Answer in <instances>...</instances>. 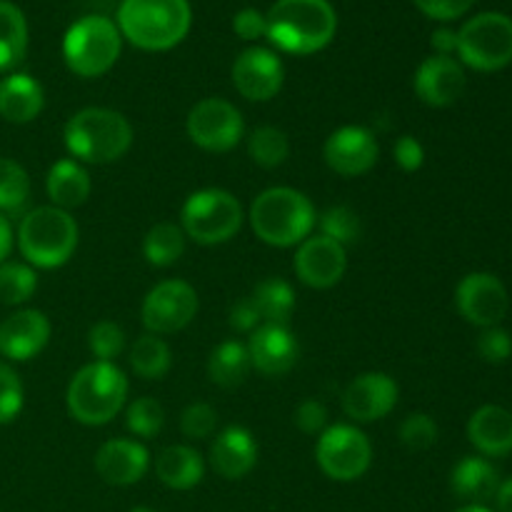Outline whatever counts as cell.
Listing matches in <instances>:
<instances>
[{
  "mask_svg": "<svg viewBox=\"0 0 512 512\" xmlns=\"http://www.w3.org/2000/svg\"><path fill=\"white\" fill-rule=\"evenodd\" d=\"M265 20L270 43L293 55L318 53L338 30V15L328 0H278Z\"/></svg>",
  "mask_w": 512,
  "mask_h": 512,
  "instance_id": "6da1fadb",
  "label": "cell"
},
{
  "mask_svg": "<svg viewBox=\"0 0 512 512\" xmlns=\"http://www.w3.org/2000/svg\"><path fill=\"white\" fill-rule=\"evenodd\" d=\"M63 138L73 160L108 165L128 153L133 145V128L118 110L85 108L65 123Z\"/></svg>",
  "mask_w": 512,
  "mask_h": 512,
  "instance_id": "7a4b0ae2",
  "label": "cell"
},
{
  "mask_svg": "<svg viewBox=\"0 0 512 512\" xmlns=\"http://www.w3.org/2000/svg\"><path fill=\"white\" fill-rule=\"evenodd\" d=\"M188 0H123L118 10V30L140 50H170L188 35Z\"/></svg>",
  "mask_w": 512,
  "mask_h": 512,
  "instance_id": "3957f363",
  "label": "cell"
},
{
  "mask_svg": "<svg viewBox=\"0 0 512 512\" xmlns=\"http://www.w3.org/2000/svg\"><path fill=\"white\" fill-rule=\"evenodd\" d=\"M318 215L308 195L293 188H270L250 205V225L265 245L293 248L310 238Z\"/></svg>",
  "mask_w": 512,
  "mask_h": 512,
  "instance_id": "277c9868",
  "label": "cell"
},
{
  "mask_svg": "<svg viewBox=\"0 0 512 512\" xmlns=\"http://www.w3.org/2000/svg\"><path fill=\"white\" fill-rule=\"evenodd\" d=\"M125 398H128V378L123 370L115 363L95 360L70 380L65 403L78 423L98 428L110 423L123 410Z\"/></svg>",
  "mask_w": 512,
  "mask_h": 512,
  "instance_id": "5b68a950",
  "label": "cell"
},
{
  "mask_svg": "<svg viewBox=\"0 0 512 512\" xmlns=\"http://www.w3.org/2000/svg\"><path fill=\"white\" fill-rule=\"evenodd\" d=\"M18 248L35 268H60L73 258L78 248V223L68 210H60L55 205L30 210L20 220Z\"/></svg>",
  "mask_w": 512,
  "mask_h": 512,
  "instance_id": "8992f818",
  "label": "cell"
},
{
  "mask_svg": "<svg viewBox=\"0 0 512 512\" xmlns=\"http://www.w3.org/2000/svg\"><path fill=\"white\" fill-rule=\"evenodd\" d=\"M65 65L80 78L105 75L120 58V30L103 15H85L63 38Z\"/></svg>",
  "mask_w": 512,
  "mask_h": 512,
  "instance_id": "52a82bcc",
  "label": "cell"
},
{
  "mask_svg": "<svg viewBox=\"0 0 512 512\" xmlns=\"http://www.w3.org/2000/svg\"><path fill=\"white\" fill-rule=\"evenodd\" d=\"M243 225V205L233 193L220 188H205L190 195L180 210V228L185 238L200 245H223Z\"/></svg>",
  "mask_w": 512,
  "mask_h": 512,
  "instance_id": "ba28073f",
  "label": "cell"
},
{
  "mask_svg": "<svg viewBox=\"0 0 512 512\" xmlns=\"http://www.w3.org/2000/svg\"><path fill=\"white\" fill-rule=\"evenodd\" d=\"M458 55L465 65L483 73L512 63V18L480 13L458 30Z\"/></svg>",
  "mask_w": 512,
  "mask_h": 512,
  "instance_id": "9c48e42d",
  "label": "cell"
},
{
  "mask_svg": "<svg viewBox=\"0 0 512 512\" xmlns=\"http://www.w3.org/2000/svg\"><path fill=\"white\" fill-rule=\"evenodd\" d=\"M315 460L330 480L353 483L368 473L373 463V445L355 425H333L320 433Z\"/></svg>",
  "mask_w": 512,
  "mask_h": 512,
  "instance_id": "30bf717a",
  "label": "cell"
},
{
  "mask_svg": "<svg viewBox=\"0 0 512 512\" xmlns=\"http://www.w3.org/2000/svg\"><path fill=\"white\" fill-rule=\"evenodd\" d=\"M188 138L208 153H228L243 140L240 110L223 98H205L188 113Z\"/></svg>",
  "mask_w": 512,
  "mask_h": 512,
  "instance_id": "8fae6325",
  "label": "cell"
},
{
  "mask_svg": "<svg viewBox=\"0 0 512 512\" xmlns=\"http://www.w3.org/2000/svg\"><path fill=\"white\" fill-rule=\"evenodd\" d=\"M200 308L198 293L185 280H163L143 300V325L153 335H170L193 323Z\"/></svg>",
  "mask_w": 512,
  "mask_h": 512,
  "instance_id": "7c38bea8",
  "label": "cell"
},
{
  "mask_svg": "<svg viewBox=\"0 0 512 512\" xmlns=\"http://www.w3.org/2000/svg\"><path fill=\"white\" fill-rule=\"evenodd\" d=\"M460 315L478 328H495L508 315V290L493 273L465 275L455 290Z\"/></svg>",
  "mask_w": 512,
  "mask_h": 512,
  "instance_id": "4fadbf2b",
  "label": "cell"
},
{
  "mask_svg": "<svg viewBox=\"0 0 512 512\" xmlns=\"http://www.w3.org/2000/svg\"><path fill=\"white\" fill-rule=\"evenodd\" d=\"M325 163L343 178H358L370 173L378 163V140L363 125H343L325 140Z\"/></svg>",
  "mask_w": 512,
  "mask_h": 512,
  "instance_id": "5bb4252c",
  "label": "cell"
},
{
  "mask_svg": "<svg viewBox=\"0 0 512 512\" xmlns=\"http://www.w3.org/2000/svg\"><path fill=\"white\" fill-rule=\"evenodd\" d=\"M295 275L303 285L315 290H328L343 280L348 268V255L345 248L325 235H310L303 240L293 260Z\"/></svg>",
  "mask_w": 512,
  "mask_h": 512,
  "instance_id": "9a60e30c",
  "label": "cell"
},
{
  "mask_svg": "<svg viewBox=\"0 0 512 512\" xmlns=\"http://www.w3.org/2000/svg\"><path fill=\"white\" fill-rule=\"evenodd\" d=\"M285 68L278 55L268 48H248L233 63V85L245 100L265 103L280 93Z\"/></svg>",
  "mask_w": 512,
  "mask_h": 512,
  "instance_id": "2e32d148",
  "label": "cell"
},
{
  "mask_svg": "<svg viewBox=\"0 0 512 512\" xmlns=\"http://www.w3.org/2000/svg\"><path fill=\"white\" fill-rule=\"evenodd\" d=\"M400 388L388 373H363L345 388L343 410L355 423H375L398 405Z\"/></svg>",
  "mask_w": 512,
  "mask_h": 512,
  "instance_id": "e0dca14e",
  "label": "cell"
},
{
  "mask_svg": "<svg viewBox=\"0 0 512 512\" xmlns=\"http://www.w3.org/2000/svg\"><path fill=\"white\" fill-rule=\"evenodd\" d=\"M245 348H248L250 365L268 378H280V375L290 373L300 355L298 338L285 325H260L250 333Z\"/></svg>",
  "mask_w": 512,
  "mask_h": 512,
  "instance_id": "ac0fdd59",
  "label": "cell"
},
{
  "mask_svg": "<svg viewBox=\"0 0 512 512\" xmlns=\"http://www.w3.org/2000/svg\"><path fill=\"white\" fill-rule=\"evenodd\" d=\"M465 70L463 65L448 55H433L423 60L415 73V93L430 108H448L458 103L465 93Z\"/></svg>",
  "mask_w": 512,
  "mask_h": 512,
  "instance_id": "d6986e66",
  "label": "cell"
},
{
  "mask_svg": "<svg viewBox=\"0 0 512 512\" xmlns=\"http://www.w3.org/2000/svg\"><path fill=\"white\" fill-rule=\"evenodd\" d=\"M50 340V320L40 310H18L0 323V355L15 363L35 358Z\"/></svg>",
  "mask_w": 512,
  "mask_h": 512,
  "instance_id": "ffe728a7",
  "label": "cell"
},
{
  "mask_svg": "<svg viewBox=\"0 0 512 512\" xmlns=\"http://www.w3.org/2000/svg\"><path fill=\"white\" fill-rule=\"evenodd\" d=\"M150 455L143 443L128 438L108 440L95 455V470L100 478L115 488H128L135 485L148 473Z\"/></svg>",
  "mask_w": 512,
  "mask_h": 512,
  "instance_id": "44dd1931",
  "label": "cell"
},
{
  "mask_svg": "<svg viewBox=\"0 0 512 512\" xmlns=\"http://www.w3.org/2000/svg\"><path fill=\"white\" fill-rule=\"evenodd\" d=\"M258 463V443L253 433L240 425H230L215 438L210 448V465L225 480H240Z\"/></svg>",
  "mask_w": 512,
  "mask_h": 512,
  "instance_id": "7402d4cb",
  "label": "cell"
},
{
  "mask_svg": "<svg viewBox=\"0 0 512 512\" xmlns=\"http://www.w3.org/2000/svg\"><path fill=\"white\" fill-rule=\"evenodd\" d=\"M468 438L488 458H505L512 453V415L500 405L475 410L468 423Z\"/></svg>",
  "mask_w": 512,
  "mask_h": 512,
  "instance_id": "603a6c76",
  "label": "cell"
},
{
  "mask_svg": "<svg viewBox=\"0 0 512 512\" xmlns=\"http://www.w3.org/2000/svg\"><path fill=\"white\" fill-rule=\"evenodd\" d=\"M43 105V88L28 73H13L0 80V115L8 123H30V120L38 118Z\"/></svg>",
  "mask_w": 512,
  "mask_h": 512,
  "instance_id": "cb8c5ba5",
  "label": "cell"
},
{
  "mask_svg": "<svg viewBox=\"0 0 512 512\" xmlns=\"http://www.w3.org/2000/svg\"><path fill=\"white\" fill-rule=\"evenodd\" d=\"M450 488L470 505H485L500 488L498 470L485 458H463L450 475Z\"/></svg>",
  "mask_w": 512,
  "mask_h": 512,
  "instance_id": "d4e9b609",
  "label": "cell"
},
{
  "mask_svg": "<svg viewBox=\"0 0 512 512\" xmlns=\"http://www.w3.org/2000/svg\"><path fill=\"white\" fill-rule=\"evenodd\" d=\"M155 475L170 490H193L205 475L203 455L190 445H170L155 460Z\"/></svg>",
  "mask_w": 512,
  "mask_h": 512,
  "instance_id": "484cf974",
  "label": "cell"
},
{
  "mask_svg": "<svg viewBox=\"0 0 512 512\" xmlns=\"http://www.w3.org/2000/svg\"><path fill=\"white\" fill-rule=\"evenodd\" d=\"M45 185H48V198L60 210L80 208L90 198V190H93L88 170L73 158L58 160L48 170V183Z\"/></svg>",
  "mask_w": 512,
  "mask_h": 512,
  "instance_id": "4316f807",
  "label": "cell"
},
{
  "mask_svg": "<svg viewBox=\"0 0 512 512\" xmlns=\"http://www.w3.org/2000/svg\"><path fill=\"white\" fill-rule=\"evenodd\" d=\"M250 368H253V365H250L248 348H245L243 343H238V340H225V343H220L218 348L210 353L208 360L210 380L225 390H233L238 388V385H243Z\"/></svg>",
  "mask_w": 512,
  "mask_h": 512,
  "instance_id": "83f0119b",
  "label": "cell"
},
{
  "mask_svg": "<svg viewBox=\"0 0 512 512\" xmlns=\"http://www.w3.org/2000/svg\"><path fill=\"white\" fill-rule=\"evenodd\" d=\"M250 300L258 310L260 325H285L288 328L295 310V293L285 280H263V283H258L255 293L250 295Z\"/></svg>",
  "mask_w": 512,
  "mask_h": 512,
  "instance_id": "f1b7e54d",
  "label": "cell"
},
{
  "mask_svg": "<svg viewBox=\"0 0 512 512\" xmlns=\"http://www.w3.org/2000/svg\"><path fill=\"white\" fill-rule=\"evenodd\" d=\"M28 50V23L18 5L0 0V73L15 68Z\"/></svg>",
  "mask_w": 512,
  "mask_h": 512,
  "instance_id": "f546056e",
  "label": "cell"
},
{
  "mask_svg": "<svg viewBox=\"0 0 512 512\" xmlns=\"http://www.w3.org/2000/svg\"><path fill=\"white\" fill-rule=\"evenodd\" d=\"M185 253V233L175 223H158L145 233L143 255L153 268H170Z\"/></svg>",
  "mask_w": 512,
  "mask_h": 512,
  "instance_id": "4dcf8cb0",
  "label": "cell"
},
{
  "mask_svg": "<svg viewBox=\"0 0 512 512\" xmlns=\"http://www.w3.org/2000/svg\"><path fill=\"white\" fill-rule=\"evenodd\" d=\"M130 365H133L135 375H140L143 380H160L168 375L173 355L163 338L148 333L135 340L133 350H130Z\"/></svg>",
  "mask_w": 512,
  "mask_h": 512,
  "instance_id": "1f68e13d",
  "label": "cell"
},
{
  "mask_svg": "<svg viewBox=\"0 0 512 512\" xmlns=\"http://www.w3.org/2000/svg\"><path fill=\"white\" fill-rule=\"evenodd\" d=\"M248 155L260 168H280L290 155L288 135L273 125L255 128L248 138Z\"/></svg>",
  "mask_w": 512,
  "mask_h": 512,
  "instance_id": "d6a6232c",
  "label": "cell"
},
{
  "mask_svg": "<svg viewBox=\"0 0 512 512\" xmlns=\"http://www.w3.org/2000/svg\"><path fill=\"white\" fill-rule=\"evenodd\" d=\"M30 198V178L20 163L0 158V213H18Z\"/></svg>",
  "mask_w": 512,
  "mask_h": 512,
  "instance_id": "836d02e7",
  "label": "cell"
},
{
  "mask_svg": "<svg viewBox=\"0 0 512 512\" xmlns=\"http://www.w3.org/2000/svg\"><path fill=\"white\" fill-rule=\"evenodd\" d=\"M38 288V275L25 263H3L0 265V303L20 305L33 298Z\"/></svg>",
  "mask_w": 512,
  "mask_h": 512,
  "instance_id": "e575fe53",
  "label": "cell"
},
{
  "mask_svg": "<svg viewBox=\"0 0 512 512\" xmlns=\"http://www.w3.org/2000/svg\"><path fill=\"white\" fill-rule=\"evenodd\" d=\"M320 235L335 240L343 248L358 243L360 235H363V225H360V218L355 210H350L348 205H335V208H328L323 215H320Z\"/></svg>",
  "mask_w": 512,
  "mask_h": 512,
  "instance_id": "d590c367",
  "label": "cell"
},
{
  "mask_svg": "<svg viewBox=\"0 0 512 512\" xmlns=\"http://www.w3.org/2000/svg\"><path fill=\"white\" fill-rule=\"evenodd\" d=\"M165 425V410L155 398H138L128 405L125 428L138 438H155Z\"/></svg>",
  "mask_w": 512,
  "mask_h": 512,
  "instance_id": "8d00e7d4",
  "label": "cell"
},
{
  "mask_svg": "<svg viewBox=\"0 0 512 512\" xmlns=\"http://www.w3.org/2000/svg\"><path fill=\"white\" fill-rule=\"evenodd\" d=\"M88 348L103 363H113L115 358H120V353L125 350V333L118 323L113 320H100L90 328L88 333Z\"/></svg>",
  "mask_w": 512,
  "mask_h": 512,
  "instance_id": "74e56055",
  "label": "cell"
},
{
  "mask_svg": "<svg viewBox=\"0 0 512 512\" xmlns=\"http://www.w3.org/2000/svg\"><path fill=\"white\" fill-rule=\"evenodd\" d=\"M398 435L405 448L420 453V450H428L438 443V425L428 413H410L400 423Z\"/></svg>",
  "mask_w": 512,
  "mask_h": 512,
  "instance_id": "f35d334b",
  "label": "cell"
},
{
  "mask_svg": "<svg viewBox=\"0 0 512 512\" xmlns=\"http://www.w3.org/2000/svg\"><path fill=\"white\" fill-rule=\"evenodd\" d=\"M23 410V383L10 365L0 363V425L13 423Z\"/></svg>",
  "mask_w": 512,
  "mask_h": 512,
  "instance_id": "ab89813d",
  "label": "cell"
},
{
  "mask_svg": "<svg viewBox=\"0 0 512 512\" xmlns=\"http://www.w3.org/2000/svg\"><path fill=\"white\" fill-rule=\"evenodd\" d=\"M215 425H218V413L208 403L188 405L180 415V430L190 440L210 438L215 433Z\"/></svg>",
  "mask_w": 512,
  "mask_h": 512,
  "instance_id": "60d3db41",
  "label": "cell"
},
{
  "mask_svg": "<svg viewBox=\"0 0 512 512\" xmlns=\"http://www.w3.org/2000/svg\"><path fill=\"white\" fill-rule=\"evenodd\" d=\"M478 353L485 363L500 365L512 355V338L508 330L503 328H483L478 338Z\"/></svg>",
  "mask_w": 512,
  "mask_h": 512,
  "instance_id": "b9f144b4",
  "label": "cell"
},
{
  "mask_svg": "<svg viewBox=\"0 0 512 512\" xmlns=\"http://www.w3.org/2000/svg\"><path fill=\"white\" fill-rule=\"evenodd\" d=\"M395 163L405 170V173H415V170L423 168L425 163V148L418 138L413 135H400L393 145Z\"/></svg>",
  "mask_w": 512,
  "mask_h": 512,
  "instance_id": "7bdbcfd3",
  "label": "cell"
},
{
  "mask_svg": "<svg viewBox=\"0 0 512 512\" xmlns=\"http://www.w3.org/2000/svg\"><path fill=\"white\" fill-rule=\"evenodd\" d=\"M295 425L308 435L323 433L328 425V408L320 400H305L295 410Z\"/></svg>",
  "mask_w": 512,
  "mask_h": 512,
  "instance_id": "ee69618b",
  "label": "cell"
},
{
  "mask_svg": "<svg viewBox=\"0 0 512 512\" xmlns=\"http://www.w3.org/2000/svg\"><path fill=\"white\" fill-rule=\"evenodd\" d=\"M475 0H415L420 10L433 20H455L473 8Z\"/></svg>",
  "mask_w": 512,
  "mask_h": 512,
  "instance_id": "f6af8a7d",
  "label": "cell"
},
{
  "mask_svg": "<svg viewBox=\"0 0 512 512\" xmlns=\"http://www.w3.org/2000/svg\"><path fill=\"white\" fill-rule=\"evenodd\" d=\"M233 30L243 40H258L268 33V20L263 13H258L255 8H243L233 18Z\"/></svg>",
  "mask_w": 512,
  "mask_h": 512,
  "instance_id": "bcb514c9",
  "label": "cell"
},
{
  "mask_svg": "<svg viewBox=\"0 0 512 512\" xmlns=\"http://www.w3.org/2000/svg\"><path fill=\"white\" fill-rule=\"evenodd\" d=\"M228 323L230 328L238 330V333H253L255 328H260V315L258 310H255L253 300L245 298L240 300V303H235L233 310H230Z\"/></svg>",
  "mask_w": 512,
  "mask_h": 512,
  "instance_id": "7dc6e473",
  "label": "cell"
},
{
  "mask_svg": "<svg viewBox=\"0 0 512 512\" xmlns=\"http://www.w3.org/2000/svg\"><path fill=\"white\" fill-rule=\"evenodd\" d=\"M430 43H433L435 53L438 55H453L458 53V33L450 28H438L433 33V38H430Z\"/></svg>",
  "mask_w": 512,
  "mask_h": 512,
  "instance_id": "c3c4849f",
  "label": "cell"
},
{
  "mask_svg": "<svg viewBox=\"0 0 512 512\" xmlns=\"http://www.w3.org/2000/svg\"><path fill=\"white\" fill-rule=\"evenodd\" d=\"M10 250H13V228H10L8 218L0 213V265L5 263V258L10 255Z\"/></svg>",
  "mask_w": 512,
  "mask_h": 512,
  "instance_id": "681fc988",
  "label": "cell"
},
{
  "mask_svg": "<svg viewBox=\"0 0 512 512\" xmlns=\"http://www.w3.org/2000/svg\"><path fill=\"white\" fill-rule=\"evenodd\" d=\"M495 503H498V512H512V478L500 483L498 493H495Z\"/></svg>",
  "mask_w": 512,
  "mask_h": 512,
  "instance_id": "f907efd6",
  "label": "cell"
},
{
  "mask_svg": "<svg viewBox=\"0 0 512 512\" xmlns=\"http://www.w3.org/2000/svg\"><path fill=\"white\" fill-rule=\"evenodd\" d=\"M458 512H493V510H488L485 505H468V508H460Z\"/></svg>",
  "mask_w": 512,
  "mask_h": 512,
  "instance_id": "816d5d0a",
  "label": "cell"
},
{
  "mask_svg": "<svg viewBox=\"0 0 512 512\" xmlns=\"http://www.w3.org/2000/svg\"><path fill=\"white\" fill-rule=\"evenodd\" d=\"M130 512H155L153 508H133Z\"/></svg>",
  "mask_w": 512,
  "mask_h": 512,
  "instance_id": "f5cc1de1",
  "label": "cell"
}]
</instances>
